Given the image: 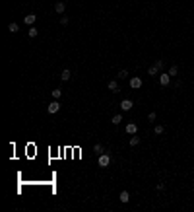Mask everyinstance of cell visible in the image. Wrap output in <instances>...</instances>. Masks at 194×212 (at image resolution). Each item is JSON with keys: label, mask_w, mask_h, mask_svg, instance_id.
<instances>
[{"label": "cell", "mask_w": 194, "mask_h": 212, "mask_svg": "<svg viewBox=\"0 0 194 212\" xmlns=\"http://www.w3.org/2000/svg\"><path fill=\"white\" fill-rule=\"evenodd\" d=\"M126 132H128V134H136V132H138V125H136V123H128V125H126Z\"/></svg>", "instance_id": "cell-5"}, {"label": "cell", "mask_w": 194, "mask_h": 212, "mask_svg": "<svg viewBox=\"0 0 194 212\" xmlns=\"http://www.w3.org/2000/svg\"><path fill=\"white\" fill-rule=\"evenodd\" d=\"M169 82H171V74H169V72L159 74V84H161V86H169Z\"/></svg>", "instance_id": "cell-3"}, {"label": "cell", "mask_w": 194, "mask_h": 212, "mask_svg": "<svg viewBox=\"0 0 194 212\" xmlns=\"http://www.w3.org/2000/svg\"><path fill=\"white\" fill-rule=\"evenodd\" d=\"M155 189H157V191H163V189H165V183H157Z\"/></svg>", "instance_id": "cell-23"}, {"label": "cell", "mask_w": 194, "mask_h": 212, "mask_svg": "<svg viewBox=\"0 0 194 212\" xmlns=\"http://www.w3.org/2000/svg\"><path fill=\"white\" fill-rule=\"evenodd\" d=\"M126 76H128V70H120L119 72V78H126Z\"/></svg>", "instance_id": "cell-22"}, {"label": "cell", "mask_w": 194, "mask_h": 212, "mask_svg": "<svg viewBox=\"0 0 194 212\" xmlns=\"http://www.w3.org/2000/svg\"><path fill=\"white\" fill-rule=\"evenodd\" d=\"M159 70H161V68H159L157 64H153V66H149V68H148V74H149V76H155Z\"/></svg>", "instance_id": "cell-11"}, {"label": "cell", "mask_w": 194, "mask_h": 212, "mask_svg": "<svg viewBox=\"0 0 194 212\" xmlns=\"http://www.w3.org/2000/svg\"><path fill=\"white\" fill-rule=\"evenodd\" d=\"M39 35V29L35 27V25H31V27H29V37H37Z\"/></svg>", "instance_id": "cell-14"}, {"label": "cell", "mask_w": 194, "mask_h": 212, "mask_svg": "<svg viewBox=\"0 0 194 212\" xmlns=\"http://www.w3.org/2000/svg\"><path fill=\"white\" fill-rule=\"evenodd\" d=\"M51 95H52L55 99H60V95H62V90H60V88H56V90L51 92Z\"/></svg>", "instance_id": "cell-15"}, {"label": "cell", "mask_w": 194, "mask_h": 212, "mask_svg": "<svg viewBox=\"0 0 194 212\" xmlns=\"http://www.w3.org/2000/svg\"><path fill=\"white\" fill-rule=\"evenodd\" d=\"M120 109H122V111H130V109H132V101H130V99H124V101L120 103Z\"/></svg>", "instance_id": "cell-9"}, {"label": "cell", "mask_w": 194, "mask_h": 212, "mask_svg": "<svg viewBox=\"0 0 194 212\" xmlns=\"http://www.w3.org/2000/svg\"><path fill=\"white\" fill-rule=\"evenodd\" d=\"M111 121H113V125H119V123L122 121V115H113V119H111Z\"/></svg>", "instance_id": "cell-18"}, {"label": "cell", "mask_w": 194, "mask_h": 212, "mask_svg": "<svg viewBox=\"0 0 194 212\" xmlns=\"http://www.w3.org/2000/svg\"><path fill=\"white\" fill-rule=\"evenodd\" d=\"M109 90H111L113 94H119V84H116L115 80H111V82H109Z\"/></svg>", "instance_id": "cell-10"}, {"label": "cell", "mask_w": 194, "mask_h": 212, "mask_svg": "<svg viewBox=\"0 0 194 212\" xmlns=\"http://www.w3.org/2000/svg\"><path fill=\"white\" fill-rule=\"evenodd\" d=\"M130 200V193L128 191H122V193H120V203H128Z\"/></svg>", "instance_id": "cell-12"}, {"label": "cell", "mask_w": 194, "mask_h": 212, "mask_svg": "<svg viewBox=\"0 0 194 212\" xmlns=\"http://www.w3.org/2000/svg\"><path fill=\"white\" fill-rule=\"evenodd\" d=\"M18 29H19V27H18V24H16V22H12V24L8 25V31H10V33H18Z\"/></svg>", "instance_id": "cell-13"}, {"label": "cell", "mask_w": 194, "mask_h": 212, "mask_svg": "<svg viewBox=\"0 0 194 212\" xmlns=\"http://www.w3.org/2000/svg\"><path fill=\"white\" fill-rule=\"evenodd\" d=\"M47 111H49L51 115L58 113V111H60V103H58V99H55L52 103H49V107H47Z\"/></svg>", "instance_id": "cell-2"}, {"label": "cell", "mask_w": 194, "mask_h": 212, "mask_svg": "<svg viewBox=\"0 0 194 212\" xmlns=\"http://www.w3.org/2000/svg\"><path fill=\"white\" fill-rule=\"evenodd\" d=\"M35 19H37V16H35V14H27L25 18H23V22H25L27 25H33V24H35Z\"/></svg>", "instance_id": "cell-7"}, {"label": "cell", "mask_w": 194, "mask_h": 212, "mask_svg": "<svg viewBox=\"0 0 194 212\" xmlns=\"http://www.w3.org/2000/svg\"><path fill=\"white\" fill-rule=\"evenodd\" d=\"M128 144H130V146H138V144H140V138L134 134V136H132V138L128 140Z\"/></svg>", "instance_id": "cell-16"}, {"label": "cell", "mask_w": 194, "mask_h": 212, "mask_svg": "<svg viewBox=\"0 0 194 212\" xmlns=\"http://www.w3.org/2000/svg\"><path fill=\"white\" fill-rule=\"evenodd\" d=\"M64 10H66L64 2H56V4H55V12H56V14H64Z\"/></svg>", "instance_id": "cell-6"}, {"label": "cell", "mask_w": 194, "mask_h": 212, "mask_svg": "<svg viewBox=\"0 0 194 212\" xmlns=\"http://www.w3.org/2000/svg\"><path fill=\"white\" fill-rule=\"evenodd\" d=\"M169 74H171V76H177V74H179V66H177V64H173L171 68H169Z\"/></svg>", "instance_id": "cell-17"}, {"label": "cell", "mask_w": 194, "mask_h": 212, "mask_svg": "<svg viewBox=\"0 0 194 212\" xmlns=\"http://www.w3.org/2000/svg\"><path fill=\"white\" fill-rule=\"evenodd\" d=\"M155 117H157V115H155V113H153V111H152V113L148 115V121H149V123H153V121H155Z\"/></svg>", "instance_id": "cell-21"}, {"label": "cell", "mask_w": 194, "mask_h": 212, "mask_svg": "<svg viewBox=\"0 0 194 212\" xmlns=\"http://www.w3.org/2000/svg\"><path fill=\"white\" fill-rule=\"evenodd\" d=\"M130 88H132V90L142 88V78H130Z\"/></svg>", "instance_id": "cell-4"}, {"label": "cell", "mask_w": 194, "mask_h": 212, "mask_svg": "<svg viewBox=\"0 0 194 212\" xmlns=\"http://www.w3.org/2000/svg\"><path fill=\"white\" fill-rule=\"evenodd\" d=\"M70 78H72V72H70L68 68H66V70H62V74H60V80H62V82H68Z\"/></svg>", "instance_id": "cell-8"}, {"label": "cell", "mask_w": 194, "mask_h": 212, "mask_svg": "<svg viewBox=\"0 0 194 212\" xmlns=\"http://www.w3.org/2000/svg\"><path fill=\"white\" fill-rule=\"evenodd\" d=\"M93 152L101 156V154H103V146H101V144H95V146H93Z\"/></svg>", "instance_id": "cell-19"}, {"label": "cell", "mask_w": 194, "mask_h": 212, "mask_svg": "<svg viewBox=\"0 0 194 212\" xmlns=\"http://www.w3.org/2000/svg\"><path fill=\"white\" fill-rule=\"evenodd\" d=\"M163 131H165V127H163V125H157V127H155V134H161Z\"/></svg>", "instance_id": "cell-20"}, {"label": "cell", "mask_w": 194, "mask_h": 212, "mask_svg": "<svg viewBox=\"0 0 194 212\" xmlns=\"http://www.w3.org/2000/svg\"><path fill=\"white\" fill-rule=\"evenodd\" d=\"M97 164L101 165V167H107V165L111 164V156L107 154V152H103V154L99 156V160H97Z\"/></svg>", "instance_id": "cell-1"}]
</instances>
